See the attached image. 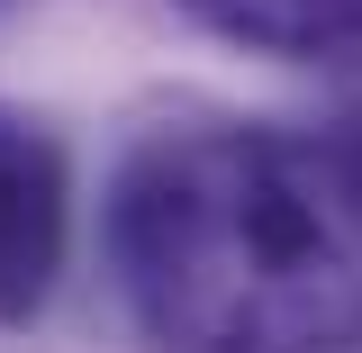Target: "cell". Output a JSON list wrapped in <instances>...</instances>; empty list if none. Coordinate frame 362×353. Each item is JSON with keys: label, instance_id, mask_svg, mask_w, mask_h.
<instances>
[{"label": "cell", "instance_id": "obj_1", "mask_svg": "<svg viewBox=\"0 0 362 353\" xmlns=\"http://www.w3.org/2000/svg\"><path fill=\"white\" fill-rule=\"evenodd\" d=\"M109 263L163 353L362 345V163L317 136L181 127L109 190Z\"/></svg>", "mask_w": 362, "mask_h": 353}, {"label": "cell", "instance_id": "obj_2", "mask_svg": "<svg viewBox=\"0 0 362 353\" xmlns=\"http://www.w3.org/2000/svg\"><path fill=\"white\" fill-rule=\"evenodd\" d=\"M64 226H73V181L54 136L0 109V326H28L64 272Z\"/></svg>", "mask_w": 362, "mask_h": 353}, {"label": "cell", "instance_id": "obj_3", "mask_svg": "<svg viewBox=\"0 0 362 353\" xmlns=\"http://www.w3.org/2000/svg\"><path fill=\"white\" fill-rule=\"evenodd\" d=\"M209 37L272 64H344L362 73V0H181Z\"/></svg>", "mask_w": 362, "mask_h": 353}, {"label": "cell", "instance_id": "obj_4", "mask_svg": "<svg viewBox=\"0 0 362 353\" xmlns=\"http://www.w3.org/2000/svg\"><path fill=\"white\" fill-rule=\"evenodd\" d=\"M344 154H354V163H362V118H354V136H344Z\"/></svg>", "mask_w": 362, "mask_h": 353}]
</instances>
